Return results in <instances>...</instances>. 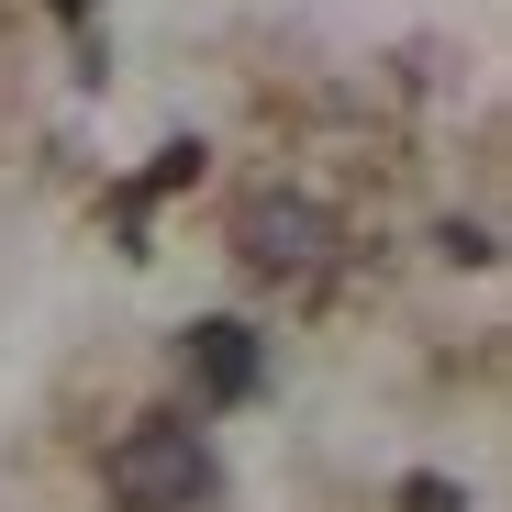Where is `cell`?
I'll return each instance as SVG.
<instances>
[{"label":"cell","mask_w":512,"mask_h":512,"mask_svg":"<svg viewBox=\"0 0 512 512\" xmlns=\"http://www.w3.org/2000/svg\"><path fill=\"white\" fill-rule=\"evenodd\" d=\"M56 12H67V23H78V12H90V0H56Z\"/></svg>","instance_id":"obj_7"},{"label":"cell","mask_w":512,"mask_h":512,"mask_svg":"<svg viewBox=\"0 0 512 512\" xmlns=\"http://www.w3.org/2000/svg\"><path fill=\"white\" fill-rule=\"evenodd\" d=\"M446 256H457V268H490L501 245H490V223H446Z\"/></svg>","instance_id":"obj_5"},{"label":"cell","mask_w":512,"mask_h":512,"mask_svg":"<svg viewBox=\"0 0 512 512\" xmlns=\"http://www.w3.org/2000/svg\"><path fill=\"white\" fill-rule=\"evenodd\" d=\"M190 390L201 401H256V379H268V346H256V323H234V312H212V323H190Z\"/></svg>","instance_id":"obj_3"},{"label":"cell","mask_w":512,"mask_h":512,"mask_svg":"<svg viewBox=\"0 0 512 512\" xmlns=\"http://www.w3.org/2000/svg\"><path fill=\"white\" fill-rule=\"evenodd\" d=\"M190 179H201V145H167V156L145 167V190H190ZM145 190H134V201H145Z\"/></svg>","instance_id":"obj_4"},{"label":"cell","mask_w":512,"mask_h":512,"mask_svg":"<svg viewBox=\"0 0 512 512\" xmlns=\"http://www.w3.org/2000/svg\"><path fill=\"white\" fill-rule=\"evenodd\" d=\"M101 490L123 501V512H201L212 501V446L190 435V423H134V435H112V457H101Z\"/></svg>","instance_id":"obj_1"},{"label":"cell","mask_w":512,"mask_h":512,"mask_svg":"<svg viewBox=\"0 0 512 512\" xmlns=\"http://www.w3.org/2000/svg\"><path fill=\"white\" fill-rule=\"evenodd\" d=\"M401 512H468V501H457L446 479H401Z\"/></svg>","instance_id":"obj_6"},{"label":"cell","mask_w":512,"mask_h":512,"mask_svg":"<svg viewBox=\"0 0 512 512\" xmlns=\"http://www.w3.org/2000/svg\"><path fill=\"white\" fill-rule=\"evenodd\" d=\"M234 256H245V268L256 279H323L334 268V212L312 201V190H245L234 201Z\"/></svg>","instance_id":"obj_2"}]
</instances>
